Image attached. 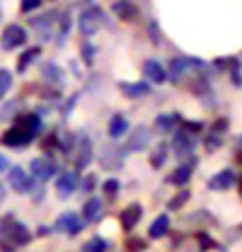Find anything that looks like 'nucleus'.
<instances>
[{
  "instance_id": "nucleus-1",
  "label": "nucleus",
  "mask_w": 242,
  "mask_h": 252,
  "mask_svg": "<svg viewBox=\"0 0 242 252\" xmlns=\"http://www.w3.org/2000/svg\"><path fill=\"white\" fill-rule=\"evenodd\" d=\"M0 238H5L12 248H20L31 240V233L25 223H20L12 216H5V219H0Z\"/></svg>"
},
{
  "instance_id": "nucleus-27",
  "label": "nucleus",
  "mask_w": 242,
  "mask_h": 252,
  "mask_svg": "<svg viewBox=\"0 0 242 252\" xmlns=\"http://www.w3.org/2000/svg\"><path fill=\"white\" fill-rule=\"evenodd\" d=\"M155 126H157V131H162V133L170 131V128H172V117H170V114H160V117L155 119Z\"/></svg>"
},
{
  "instance_id": "nucleus-6",
  "label": "nucleus",
  "mask_w": 242,
  "mask_h": 252,
  "mask_svg": "<svg viewBox=\"0 0 242 252\" xmlns=\"http://www.w3.org/2000/svg\"><path fill=\"white\" fill-rule=\"evenodd\" d=\"M141 216H143V206H141V204H128L119 216L121 228H123V230H133L136 223L141 220Z\"/></svg>"
},
{
  "instance_id": "nucleus-9",
  "label": "nucleus",
  "mask_w": 242,
  "mask_h": 252,
  "mask_svg": "<svg viewBox=\"0 0 242 252\" xmlns=\"http://www.w3.org/2000/svg\"><path fill=\"white\" fill-rule=\"evenodd\" d=\"M78 187V175L75 172H63L59 180H56V191L59 196H70Z\"/></svg>"
},
{
  "instance_id": "nucleus-20",
  "label": "nucleus",
  "mask_w": 242,
  "mask_h": 252,
  "mask_svg": "<svg viewBox=\"0 0 242 252\" xmlns=\"http://www.w3.org/2000/svg\"><path fill=\"white\" fill-rule=\"evenodd\" d=\"M126 131H128V119L123 114H114L112 122H109V136L112 138H121Z\"/></svg>"
},
{
  "instance_id": "nucleus-35",
  "label": "nucleus",
  "mask_w": 242,
  "mask_h": 252,
  "mask_svg": "<svg viewBox=\"0 0 242 252\" xmlns=\"http://www.w3.org/2000/svg\"><path fill=\"white\" fill-rule=\"evenodd\" d=\"M235 158H238V162H242V136L238 141V148H235Z\"/></svg>"
},
{
  "instance_id": "nucleus-7",
  "label": "nucleus",
  "mask_w": 242,
  "mask_h": 252,
  "mask_svg": "<svg viewBox=\"0 0 242 252\" xmlns=\"http://www.w3.org/2000/svg\"><path fill=\"white\" fill-rule=\"evenodd\" d=\"M148 141H151V128H148V126H138V128L131 133V138H128L126 148L136 153V151H143V148L148 146Z\"/></svg>"
},
{
  "instance_id": "nucleus-2",
  "label": "nucleus",
  "mask_w": 242,
  "mask_h": 252,
  "mask_svg": "<svg viewBox=\"0 0 242 252\" xmlns=\"http://www.w3.org/2000/svg\"><path fill=\"white\" fill-rule=\"evenodd\" d=\"M25 44H27V32H25V27H20V25H7L5 32L0 34V46H2L5 51L20 49V46H25Z\"/></svg>"
},
{
  "instance_id": "nucleus-30",
  "label": "nucleus",
  "mask_w": 242,
  "mask_h": 252,
  "mask_svg": "<svg viewBox=\"0 0 242 252\" xmlns=\"http://www.w3.org/2000/svg\"><path fill=\"white\" fill-rule=\"evenodd\" d=\"M80 54H83L85 63H88V65H92V61H94V46H92V44H83Z\"/></svg>"
},
{
  "instance_id": "nucleus-23",
  "label": "nucleus",
  "mask_w": 242,
  "mask_h": 252,
  "mask_svg": "<svg viewBox=\"0 0 242 252\" xmlns=\"http://www.w3.org/2000/svg\"><path fill=\"white\" fill-rule=\"evenodd\" d=\"M41 75L51 83H59L60 80V68L56 63H41Z\"/></svg>"
},
{
  "instance_id": "nucleus-36",
  "label": "nucleus",
  "mask_w": 242,
  "mask_h": 252,
  "mask_svg": "<svg viewBox=\"0 0 242 252\" xmlns=\"http://www.w3.org/2000/svg\"><path fill=\"white\" fill-rule=\"evenodd\" d=\"M5 167H7V160H5V158L0 156V170H5Z\"/></svg>"
},
{
  "instance_id": "nucleus-11",
  "label": "nucleus",
  "mask_w": 242,
  "mask_h": 252,
  "mask_svg": "<svg viewBox=\"0 0 242 252\" xmlns=\"http://www.w3.org/2000/svg\"><path fill=\"white\" fill-rule=\"evenodd\" d=\"M191 172H194V162H182L180 167L167 177V182H170V185H177V187H184V185L191 180Z\"/></svg>"
},
{
  "instance_id": "nucleus-10",
  "label": "nucleus",
  "mask_w": 242,
  "mask_h": 252,
  "mask_svg": "<svg viewBox=\"0 0 242 252\" xmlns=\"http://www.w3.org/2000/svg\"><path fill=\"white\" fill-rule=\"evenodd\" d=\"M112 10H114V15L121 17L123 22H131V20H136V15H138V7H136L131 0H117V2L112 5Z\"/></svg>"
},
{
  "instance_id": "nucleus-22",
  "label": "nucleus",
  "mask_w": 242,
  "mask_h": 252,
  "mask_svg": "<svg viewBox=\"0 0 242 252\" xmlns=\"http://www.w3.org/2000/svg\"><path fill=\"white\" fill-rule=\"evenodd\" d=\"M92 162V143L90 138H83L80 141V151H78V165L80 167H88Z\"/></svg>"
},
{
  "instance_id": "nucleus-32",
  "label": "nucleus",
  "mask_w": 242,
  "mask_h": 252,
  "mask_svg": "<svg viewBox=\"0 0 242 252\" xmlns=\"http://www.w3.org/2000/svg\"><path fill=\"white\" fill-rule=\"evenodd\" d=\"M68 27H70V17H68V15H63V22H60V34H59L60 44H63V41H65V36H68Z\"/></svg>"
},
{
  "instance_id": "nucleus-19",
  "label": "nucleus",
  "mask_w": 242,
  "mask_h": 252,
  "mask_svg": "<svg viewBox=\"0 0 242 252\" xmlns=\"http://www.w3.org/2000/svg\"><path fill=\"white\" fill-rule=\"evenodd\" d=\"M119 90L126 97H143L151 93V85L148 83H119Z\"/></svg>"
},
{
  "instance_id": "nucleus-33",
  "label": "nucleus",
  "mask_w": 242,
  "mask_h": 252,
  "mask_svg": "<svg viewBox=\"0 0 242 252\" xmlns=\"http://www.w3.org/2000/svg\"><path fill=\"white\" fill-rule=\"evenodd\" d=\"M199 245H201V250H211V248H215V243H213L206 233H201V235H199Z\"/></svg>"
},
{
  "instance_id": "nucleus-13",
  "label": "nucleus",
  "mask_w": 242,
  "mask_h": 252,
  "mask_svg": "<svg viewBox=\"0 0 242 252\" xmlns=\"http://www.w3.org/2000/svg\"><path fill=\"white\" fill-rule=\"evenodd\" d=\"M194 146H196V141H194V136L189 131H180L175 136V153L177 156H189L194 151Z\"/></svg>"
},
{
  "instance_id": "nucleus-38",
  "label": "nucleus",
  "mask_w": 242,
  "mask_h": 252,
  "mask_svg": "<svg viewBox=\"0 0 242 252\" xmlns=\"http://www.w3.org/2000/svg\"><path fill=\"white\" fill-rule=\"evenodd\" d=\"M238 189H240V194H242V177L238 180Z\"/></svg>"
},
{
  "instance_id": "nucleus-34",
  "label": "nucleus",
  "mask_w": 242,
  "mask_h": 252,
  "mask_svg": "<svg viewBox=\"0 0 242 252\" xmlns=\"http://www.w3.org/2000/svg\"><path fill=\"white\" fill-rule=\"evenodd\" d=\"M104 191H107L109 196H114V194L119 191V182H117V180H109V182H104Z\"/></svg>"
},
{
  "instance_id": "nucleus-25",
  "label": "nucleus",
  "mask_w": 242,
  "mask_h": 252,
  "mask_svg": "<svg viewBox=\"0 0 242 252\" xmlns=\"http://www.w3.org/2000/svg\"><path fill=\"white\" fill-rule=\"evenodd\" d=\"M22 126L30 131L31 136H36V133H39V128H41V122H39V117H36V114H30V117L25 119V124Z\"/></svg>"
},
{
  "instance_id": "nucleus-12",
  "label": "nucleus",
  "mask_w": 242,
  "mask_h": 252,
  "mask_svg": "<svg viewBox=\"0 0 242 252\" xmlns=\"http://www.w3.org/2000/svg\"><path fill=\"white\" fill-rule=\"evenodd\" d=\"M56 228L63 230V233H70V235H75L78 230H80V219L73 214V211H65V214H60L59 220H56Z\"/></svg>"
},
{
  "instance_id": "nucleus-37",
  "label": "nucleus",
  "mask_w": 242,
  "mask_h": 252,
  "mask_svg": "<svg viewBox=\"0 0 242 252\" xmlns=\"http://www.w3.org/2000/svg\"><path fill=\"white\" fill-rule=\"evenodd\" d=\"M2 199H5V187L0 185V204H2Z\"/></svg>"
},
{
  "instance_id": "nucleus-3",
  "label": "nucleus",
  "mask_w": 242,
  "mask_h": 252,
  "mask_svg": "<svg viewBox=\"0 0 242 252\" xmlns=\"http://www.w3.org/2000/svg\"><path fill=\"white\" fill-rule=\"evenodd\" d=\"M102 27V15H99V10H83L80 12V17H78V30L83 36H92L94 32Z\"/></svg>"
},
{
  "instance_id": "nucleus-28",
  "label": "nucleus",
  "mask_w": 242,
  "mask_h": 252,
  "mask_svg": "<svg viewBox=\"0 0 242 252\" xmlns=\"http://www.w3.org/2000/svg\"><path fill=\"white\" fill-rule=\"evenodd\" d=\"M165 158H167V146H160V148L152 153V167H160V165L165 162Z\"/></svg>"
},
{
  "instance_id": "nucleus-14",
  "label": "nucleus",
  "mask_w": 242,
  "mask_h": 252,
  "mask_svg": "<svg viewBox=\"0 0 242 252\" xmlns=\"http://www.w3.org/2000/svg\"><path fill=\"white\" fill-rule=\"evenodd\" d=\"M143 73H146V80L148 83H165V78H167V73H165V68L160 65L157 61H146V65H143Z\"/></svg>"
},
{
  "instance_id": "nucleus-18",
  "label": "nucleus",
  "mask_w": 242,
  "mask_h": 252,
  "mask_svg": "<svg viewBox=\"0 0 242 252\" xmlns=\"http://www.w3.org/2000/svg\"><path fill=\"white\" fill-rule=\"evenodd\" d=\"M167 230H170V216H157V219L152 220V225L148 228V238L152 240H157V238H165L167 235Z\"/></svg>"
},
{
  "instance_id": "nucleus-8",
  "label": "nucleus",
  "mask_w": 242,
  "mask_h": 252,
  "mask_svg": "<svg viewBox=\"0 0 242 252\" xmlns=\"http://www.w3.org/2000/svg\"><path fill=\"white\" fill-rule=\"evenodd\" d=\"M54 172H56V167H54V162H51L49 158H39V160H34V162H31V177H34V180H39V182L49 180Z\"/></svg>"
},
{
  "instance_id": "nucleus-5",
  "label": "nucleus",
  "mask_w": 242,
  "mask_h": 252,
  "mask_svg": "<svg viewBox=\"0 0 242 252\" xmlns=\"http://www.w3.org/2000/svg\"><path fill=\"white\" fill-rule=\"evenodd\" d=\"M31 138H34V136H31L25 126L20 124V126H12L10 131H5L2 143H5V146H10V148H22V146H27V143H30Z\"/></svg>"
},
{
  "instance_id": "nucleus-29",
  "label": "nucleus",
  "mask_w": 242,
  "mask_h": 252,
  "mask_svg": "<svg viewBox=\"0 0 242 252\" xmlns=\"http://www.w3.org/2000/svg\"><path fill=\"white\" fill-rule=\"evenodd\" d=\"M41 5H44V0H20V10L22 12H31V10H36Z\"/></svg>"
},
{
  "instance_id": "nucleus-17",
  "label": "nucleus",
  "mask_w": 242,
  "mask_h": 252,
  "mask_svg": "<svg viewBox=\"0 0 242 252\" xmlns=\"http://www.w3.org/2000/svg\"><path fill=\"white\" fill-rule=\"evenodd\" d=\"M83 219L88 223H94V220L102 219V199H88L85 206H83Z\"/></svg>"
},
{
  "instance_id": "nucleus-4",
  "label": "nucleus",
  "mask_w": 242,
  "mask_h": 252,
  "mask_svg": "<svg viewBox=\"0 0 242 252\" xmlns=\"http://www.w3.org/2000/svg\"><path fill=\"white\" fill-rule=\"evenodd\" d=\"M7 185L15 189L17 194H27L34 185V180H31L30 172H25V167H10V172H7Z\"/></svg>"
},
{
  "instance_id": "nucleus-15",
  "label": "nucleus",
  "mask_w": 242,
  "mask_h": 252,
  "mask_svg": "<svg viewBox=\"0 0 242 252\" xmlns=\"http://www.w3.org/2000/svg\"><path fill=\"white\" fill-rule=\"evenodd\" d=\"M191 65H199V68H201L204 63L201 61H191V59H175V61H170V78H172V80H180Z\"/></svg>"
},
{
  "instance_id": "nucleus-26",
  "label": "nucleus",
  "mask_w": 242,
  "mask_h": 252,
  "mask_svg": "<svg viewBox=\"0 0 242 252\" xmlns=\"http://www.w3.org/2000/svg\"><path fill=\"white\" fill-rule=\"evenodd\" d=\"M85 252H107V240H102V238H92L90 243L85 245Z\"/></svg>"
},
{
  "instance_id": "nucleus-24",
  "label": "nucleus",
  "mask_w": 242,
  "mask_h": 252,
  "mask_svg": "<svg viewBox=\"0 0 242 252\" xmlns=\"http://www.w3.org/2000/svg\"><path fill=\"white\" fill-rule=\"evenodd\" d=\"M10 88H12V73L5 70V68H0V99L10 93Z\"/></svg>"
},
{
  "instance_id": "nucleus-21",
  "label": "nucleus",
  "mask_w": 242,
  "mask_h": 252,
  "mask_svg": "<svg viewBox=\"0 0 242 252\" xmlns=\"http://www.w3.org/2000/svg\"><path fill=\"white\" fill-rule=\"evenodd\" d=\"M39 54H41V49H39V46L27 49V51L20 56V61H17V70H20V73H25V70L31 65V61H36V59H39Z\"/></svg>"
},
{
  "instance_id": "nucleus-31",
  "label": "nucleus",
  "mask_w": 242,
  "mask_h": 252,
  "mask_svg": "<svg viewBox=\"0 0 242 252\" xmlns=\"http://www.w3.org/2000/svg\"><path fill=\"white\" fill-rule=\"evenodd\" d=\"M186 199H189V191H180V194L170 201V209H180V206H184V204H186Z\"/></svg>"
},
{
  "instance_id": "nucleus-16",
  "label": "nucleus",
  "mask_w": 242,
  "mask_h": 252,
  "mask_svg": "<svg viewBox=\"0 0 242 252\" xmlns=\"http://www.w3.org/2000/svg\"><path fill=\"white\" fill-rule=\"evenodd\" d=\"M235 185V175H233V170H220L218 175H213V180L209 182V187L211 189H230Z\"/></svg>"
}]
</instances>
